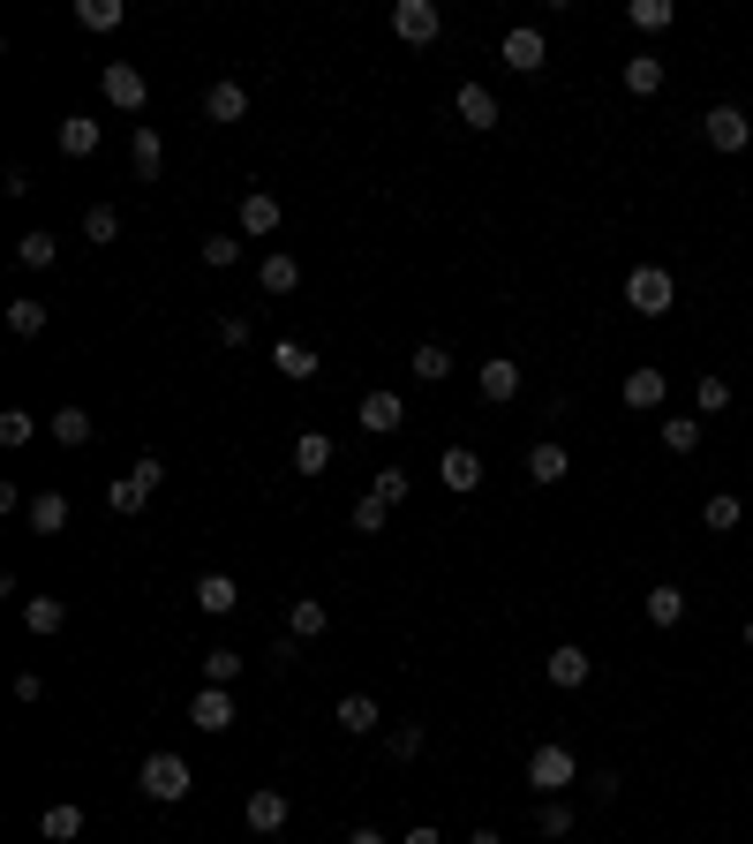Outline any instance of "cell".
<instances>
[{
    "instance_id": "cell-1",
    "label": "cell",
    "mask_w": 753,
    "mask_h": 844,
    "mask_svg": "<svg viewBox=\"0 0 753 844\" xmlns=\"http://www.w3.org/2000/svg\"><path fill=\"white\" fill-rule=\"evenodd\" d=\"M136 792L159 800V806H181V800H189V761H181V755H144V761H136Z\"/></svg>"
},
{
    "instance_id": "cell-2",
    "label": "cell",
    "mask_w": 753,
    "mask_h": 844,
    "mask_svg": "<svg viewBox=\"0 0 753 844\" xmlns=\"http://www.w3.org/2000/svg\"><path fill=\"white\" fill-rule=\"evenodd\" d=\"M626 302L640 309V317H664L670 302H678V287H670L664 264H633V272H626Z\"/></svg>"
},
{
    "instance_id": "cell-3",
    "label": "cell",
    "mask_w": 753,
    "mask_h": 844,
    "mask_svg": "<svg viewBox=\"0 0 753 844\" xmlns=\"http://www.w3.org/2000/svg\"><path fill=\"white\" fill-rule=\"evenodd\" d=\"M498 61L512 68V76H535V68L550 61V39L535 31V23H512V31L498 39Z\"/></svg>"
},
{
    "instance_id": "cell-4",
    "label": "cell",
    "mask_w": 753,
    "mask_h": 844,
    "mask_svg": "<svg viewBox=\"0 0 753 844\" xmlns=\"http://www.w3.org/2000/svg\"><path fill=\"white\" fill-rule=\"evenodd\" d=\"M437 31H445L437 0H400V8H392V39L400 45H437Z\"/></svg>"
},
{
    "instance_id": "cell-5",
    "label": "cell",
    "mask_w": 753,
    "mask_h": 844,
    "mask_svg": "<svg viewBox=\"0 0 753 844\" xmlns=\"http://www.w3.org/2000/svg\"><path fill=\"white\" fill-rule=\"evenodd\" d=\"M573 777H581V761H573V747H558V739L528 755V784H535V792H565Z\"/></svg>"
},
{
    "instance_id": "cell-6",
    "label": "cell",
    "mask_w": 753,
    "mask_h": 844,
    "mask_svg": "<svg viewBox=\"0 0 753 844\" xmlns=\"http://www.w3.org/2000/svg\"><path fill=\"white\" fill-rule=\"evenodd\" d=\"M701 136H709V151H746L753 122L739 114V106H709V114H701Z\"/></svg>"
},
{
    "instance_id": "cell-7",
    "label": "cell",
    "mask_w": 753,
    "mask_h": 844,
    "mask_svg": "<svg viewBox=\"0 0 753 844\" xmlns=\"http://www.w3.org/2000/svg\"><path fill=\"white\" fill-rule=\"evenodd\" d=\"M106 106H121V114H144V98H151V84H144V68H128V61H106Z\"/></svg>"
},
{
    "instance_id": "cell-8",
    "label": "cell",
    "mask_w": 753,
    "mask_h": 844,
    "mask_svg": "<svg viewBox=\"0 0 753 844\" xmlns=\"http://www.w3.org/2000/svg\"><path fill=\"white\" fill-rule=\"evenodd\" d=\"M189 724H197V731H234V686H204V694H197V701H189Z\"/></svg>"
},
{
    "instance_id": "cell-9",
    "label": "cell",
    "mask_w": 753,
    "mask_h": 844,
    "mask_svg": "<svg viewBox=\"0 0 753 844\" xmlns=\"http://www.w3.org/2000/svg\"><path fill=\"white\" fill-rule=\"evenodd\" d=\"M475 392H482L490 408H505V400L520 392V362H512V355H490V362L475 370Z\"/></svg>"
},
{
    "instance_id": "cell-10",
    "label": "cell",
    "mask_w": 753,
    "mask_h": 844,
    "mask_svg": "<svg viewBox=\"0 0 753 844\" xmlns=\"http://www.w3.org/2000/svg\"><path fill=\"white\" fill-rule=\"evenodd\" d=\"M128 167H136V181H159L167 173V136L159 128H136L128 136Z\"/></svg>"
},
{
    "instance_id": "cell-11",
    "label": "cell",
    "mask_w": 753,
    "mask_h": 844,
    "mask_svg": "<svg viewBox=\"0 0 753 844\" xmlns=\"http://www.w3.org/2000/svg\"><path fill=\"white\" fill-rule=\"evenodd\" d=\"M362 430H370V437L407 430V400H400V392H370V400H362Z\"/></svg>"
},
{
    "instance_id": "cell-12",
    "label": "cell",
    "mask_w": 753,
    "mask_h": 844,
    "mask_svg": "<svg viewBox=\"0 0 753 844\" xmlns=\"http://www.w3.org/2000/svg\"><path fill=\"white\" fill-rule=\"evenodd\" d=\"M197 611H204V619H234V611H242L234 573H204V581H197Z\"/></svg>"
},
{
    "instance_id": "cell-13",
    "label": "cell",
    "mask_w": 753,
    "mask_h": 844,
    "mask_svg": "<svg viewBox=\"0 0 753 844\" xmlns=\"http://www.w3.org/2000/svg\"><path fill=\"white\" fill-rule=\"evenodd\" d=\"M543 672H550V686L573 694V686H587V648H581V641H558V648L543 656Z\"/></svg>"
},
{
    "instance_id": "cell-14",
    "label": "cell",
    "mask_w": 753,
    "mask_h": 844,
    "mask_svg": "<svg viewBox=\"0 0 753 844\" xmlns=\"http://www.w3.org/2000/svg\"><path fill=\"white\" fill-rule=\"evenodd\" d=\"M272 362H279V378H287V384H309L317 370H325L309 339H279V347H272Z\"/></svg>"
},
{
    "instance_id": "cell-15",
    "label": "cell",
    "mask_w": 753,
    "mask_h": 844,
    "mask_svg": "<svg viewBox=\"0 0 753 844\" xmlns=\"http://www.w3.org/2000/svg\"><path fill=\"white\" fill-rule=\"evenodd\" d=\"M664 400H670V378H664V370H633V378H626V408H633V415H656Z\"/></svg>"
},
{
    "instance_id": "cell-16",
    "label": "cell",
    "mask_w": 753,
    "mask_h": 844,
    "mask_svg": "<svg viewBox=\"0 0 753 844\" xmlns=\"http://www.w3.org/2000/svg\"><path fill=\"white\" fill-rule=\"evenodd\" d=\"M453 114H460L467 128H498V91H490V84H460Z\"/></svg>"
},
{
    "instance_id": "cell-17",
    "label": "cell",
    "mask_w": 753,
    "mask_h": 844,
    "mask_svg": "<svg viewBox=\"0 0 753 844\" xmlns=\"http://www.w3.org/2000/svg\"><path fill=\"white\" fill-rule=\"evenodd\" d=\"M437 475H445V490H475L482 483V453H467V445H445V461H437Z\"/></svg>"
},
{
    "instance_id": "cell-18",
    "label": "cell",
    "mask_w": 753,
    "mask_h": 844,
    "mask_svg": "<svg viewBox=\"0 0 753 844\" xmlns=\"http://www.w3.org/2000/svg\"><path fill=\"white\" fill-rule=\"evenodd\" d=\"M39 837H45V844H68V837H84V806H76V800H53V806L39 814Z\"/></svg>"
},
{
    "instance_id": "cell-19",
    "label": "cell",
    "mask_w": 753,
    "mask_h": 844,
    "mask_svg": "<svg viewBox=\"0 0 753 844\" xmlns=\"http://www.w3.org/2000/svg\"><path fill=\"white\" fill-rule=\"evenodd\" d=\"M250 830H256V837H272V830H287V792H279V784H264V792H250Z\"/></svg>"
},
{
    "instance_id": "cell-20",
    "label": "cell",
    "mask_w": 753,
    "mask_h": 844,
    "mask_svg": "<svg viewBox=\"0 0 753 844\" xmlns=\"http://www.w3.org/2000/svg\"><path fill=\"white\" fill-rule=\"evenodd\" d=\"M204 114L211 122H242V114H250V91L234 84V76H219V84L204 91Z\"/></svg>"
},
{
    "instance_id": "cell-21",
    "label": "cell",
    "mask_w": 753,
    "mask_h": 844,
    "mask_svg": "<svg viewBox=\"0 0 753 844\" xmlns=\"http://www.w3.org/2000/svg\"><path fill=\"white\" fill-rule=\"evenodd\" d=\"M68 626V603H61V595H31V603H23V633H61Z\"/></svg>"
},
{
    "instance_id": "cell-22",
    "label": "cell",
    "mask_w": 753,
    "mask_h": 844,
    "mask_svg": "<svg viewBox=\"0 0 753 844\" xmlns=\"http://www.w3.org/2000/svg\"><path fill=\"white\" fill-rule=\"evenodd\" d=\"M256 279H264V295H294V287H301V264H294L287 250H272L256 264Z\"/></svg>"
},
{
    "instance_id": "cell-23",
    "label": "cell",
    "mask_w": 753,
    "mask_h": 844,
    "mask_svg": "<svg viewBox=\"0 0 753 844\" xmlns=\"http://www.w3.org/2000/svg\"><path fill=\"white\" fill-rule=\"evenodd\" d=\"M407 362H415V378H422V384H445L453 370H460V362H453V347H437V339H422Z\"/></svg>"
},
{
    "instance_id": "cell-24",
    "label": "cell",
    "mask_w": 753,
    "mask_h": 844,
    "mask_svg": "<svg viewBox=\"0 0 753 844\" xmlns=\"http://www.w3.org/2000/svg\"><path fill=\"white\" fill-rule=\"evenodd\" d=\"M618 84H626L633 98H656V91H664V61H656V53H633V61H626V76H618Z\"/></svg>"
},
{
    "instance_id": "cell-25",
    "label": "cell",
    "mask_w": 753,
    "mask_h": 844,
    "mask_svg": "<svg viewBox=\"0 0 753 844\" xmlns=\"http://www.w3.org/2000/svg\"><path fill=\"white\" fill-rule=\"evenodd\" d=\"M325 626H332V611H325L317 595H301V603H287V633H294V641H317Z\"/></svg>"
},
{
    "instance_id": "cell-26",
    "label": "cell",
    "mask_w": 753,
    "mask_h": 844,
    "mask_svg": "<svg viewBox=\"0 0 753 844\" xmlns=\"http://www.w3.org/2000/svg\"><path fill=\"white\" fill-rule=\"evenodd\" d=\"M98 136H106V128L91 122V114H68V122H61V151H68V159H91Z\"/></svg>"
},
{
    "instance_id": "cell-27",
    "label": "cell",
    "mask_w": 753,
    "mask_h": 844,
    "mask_svg": "<svg viewBox=\"0 0 753 844\" xmlns=\"http://www.w3.org/2000/svg\"><path fill=\"white\" fill-rule=\"evenodd\" d=\"M678 619H686V589H678V581H656V589H648V626H678Z\"/></svg>"
},
{
    "instance_id": "cell-28",
    "label": "cell",
    "mask_w": 753,
    "mask_h": 844,
    "mask_svg": "<svg viewBox=\"0 0 753 844\" xmlns=\"http://www.w3.org/2000/svg\"><path fill=\"white\" fill-rule=\"evenodd\" d=\"M23 513H31V528H39V536H61V528H68V498H61V490H39Z\"/></svg>"
},
{
    "instance_id": "cell-29",
    "label": "cell",
    "mask_w": 753,
    "mask_h": 844,
    "mask_svg": "<svg viewBox=\"0 0 753 844\" xmlns=\"http://www.w3.org/2000/svg\"><path fill=\"white\" fill-rule=\"evenodd\" d=\"M294 467H301V475H325V467H332V437H325V430H301V437H294Z\"/></svg>"
},
{
    "instance_id": "cell-30",
    "label": "cell",
    "mask_w": 753,
    "mask_h": 844,
    "mask_svg": "<svg viewBox=\"0 0 753 844\" xmlns=\"http://www.w3.org/2000/svg\"><path fill=\"white\" fill-rule=\"evenodd\" d=\"M45 430H53V445H91V437H98V422H91L84 408H61Z\"/></svg>"
},
{
    "instance_id": "cell-31",
    "label": "cell",
    "mask_w": 753,
    "mask_h": 844,
    "mask_svg": "<svg viewBox=\"0 0 753 844\" xmlns=\"http://www.w3.org/2000/svg\"><path fill=\"white\" fill-rule=\"evenodd\" d=\"M242 234H279V197H242Z\"/></svg>"
},
{
    "instance_id": "cell-32",
    "label": "cell",
    "mask_w": 753,
    "mask_h": 844,
    "mask_svg": "<svg viewBox=\"0 0 753 844\" xmlns=\"http://www.w3.org/2000/svg\"><path fill=\"white\" fill-rule=\"evenodd\" d=\"M8 333H15V339H39L45 333V302L39 295H15V302H8Z\"/></svg>"
},
{
    "instance_id": "cell-33",
    "label": "cell",
    "mask_w": 753,
    "mask_h": 844,
    "mask_svg": "<svg viewBox=\"0 0 753 844\" xmlns=\"http://www.w3.org/2000/svg\"><path fill=\"white\" fill-rule=\"evenodd\" d=\"M339 724H347V739H362V731H376V694H347V701H339Z\"/></svg>"
},
{
    "instance_id": "cell-34",
    "label": "cell",
    "mask_w": 753,
    "mask_h": 844,
    "mask_svg": "<svg viewBox=\"0 0 753 844\" xmlns=\"http://www.w3.org/2000/svg\"><path fill=\"white\" fill-rule=\"evenodd\" d=\"M670 15H678L670 0H633V8H626V23L640 31V39H656V31H670Z\"/></svg>"
},
{
    "instance_id": "cell-35",
    "label": "cell",
    "mask_w": 753,
    "mask_h": 844,
    "mask_svg": "<svg viewBox=\"0 0 753 844\" xmlns=\"http://www.w3.org/2000/svg\"><path fill=\"white\" fill-rule=\"evenodd\" d=\"M565 445H528V475H535V483H565Z\"/></svg>"
},
{
    "instance_id": "cell-36",
    "label": "cell",
    "mask_w": 753,
    "mask_h": 844,
    "mask_svg": "<svg viewBox=\"0 0 753 844\" xmlns=\"http://www.w3.org/2000/svg\"><path fill=\"white\" fill-rule=\"evenodd\" d=\"M53 256H61V242H53V234H23V242H15V264H23V272H45V264H53Z\"/></svg>"
},
{
    "instance_id": "cell-37",
    "label": "cell",
    "mask_w": 753,
    "mask_h": 844,
    "mask_svg": "<svg viewBox=\"0 0 753 844\" xmlns=\"http://www.w3.org/2000/svg\"><path fill=\"white\" fill-rule=\"evenodd\" d=\"M106 506L121 513V520H128V513H144V506H151V483H136V475H121V483L106 490Z\"/></svg>"
},
{
    "instance_id": "cell-38",
    "label": "cell",
    "mask_w": 753,
    "mask_h": 844,
    "mask_svg": "<svg viewBox=\"0 0 753 844\" xmlns=\"http://www.w3.org/2000/svg\"><path fill=\"white\" fill-rule=\"evenodd\" d=\"M701 520H709L715 536H731V528H739V520H746V506H739V498H731V490H715L709 506H701Z\"/></svg>"
},
{
    "instance_id": "cell-39",
    "label": "cell",
    "mask_w": 753,
    "mask_h": 844,
    "mask_svg": "<svg viewBox=\"0 0 753 844\" xmlns=\"http://www.w3.org/2000/svg\"><path fill=\"white\" fill-rule=\"evenodd\" d=\"M664 445L670 453H693L701 445V415H664Z\"/></svg>"
},
{
    "instance_id": "cell-40",
    "label": "cell",
    "mask_w": 753,
    "mask_h": 844,
    "mask_svg": "<svg viewBox=\"0 0 753 844\" xmlns=\"http://www.w3.org/2000/svg\"><path fill=\"white\" fill-rule=\"evenodd\" d=\"M76 23L84 31H114L121 23V0H76Z\"/></svg>"
},
{
    "instance_id": "cell-41",
    "label": "cell",
    "mask_w": 753,
    "mask_h": 844,
    "mask_svg": "<svg viewBox=\"0 0 753 844\" xmlns=\"http://www.w3.org/2000/svg\"><path fill=\"white\" fill-rule=\"evenodd\" d=\"M31 437H39V415H31V408H8V415H0V445H31Z\"/></svg>"
},
{
    "instance_id": "cell-42",
    "label": "cell",
    "mask_w": 753,
    "mask_h": 844,
    "mask_svg": "<svg viewBox=\"0 0 753 844\" xmlns=\"http://www.w3.org/2000/svg\"><path fill=\"white\" fill-rule=\"evenodd\" d=\"M84 234L98 242V250H106V242L121 234V211H114V204H91V211H84Z\"/></svg>"
},
{
    "instance_id": "cell-43",
    "label": "cell",
    "mask_w": 753,
    "mask_h": 844,
    "mask_svg": "<svg viewBox=\"0 0 753 844\" xmlns=\"http://www.w3.org/2000/svg\"><path fill=\"white\" fill-rule=\"evenodd\" d=\"M693 408H701V415H723V408H731V384L701 370V384H693Z\"/></svg>"
},
{
    "instance_id": "cell-44",
    "label": "cell",
    "mask_w": 753,
    "mask_h": 844,
    "mask_svg": "<svg viewBox=\"0 0 753 844\" xmlns=\"http://www.w3.org/2000/svg\"><path fill=\"white\" fill-rule=\"evenodd\" d=\"M234 678H242V656H234V648H211L204 656V686H234Z\"/></svg>"
},
{
    "instance_id": "cell-45",
    "label": "cell",
    "mask_w": 753,
    "mask_h": 844,
    "mask_svg": "<svg viewBox=\"0 0 753 844\" xmlns=\"http://www.w3.org/2000/svg\"><path fill=\"white\" fill-rule=\"evenodd\" d=\"M384 747H392V761H415L422 755V724H392V731H384Z\"/></svg>"
},
{
    "instance_id": "cell-46",
    "label": "cell",
    "mask_w": 753,
    "mask_h": 844,
    "mask_svg": "<svg viewBox=\"0 0 753 844\" xmlns=\"http://www.w3.org/2000/svg\"><path fill=\"white\" fill-rule=\"evenodd\" d=\"M204 264H211V272H234V264H242V242H234V234H211V242H204Z\"/></svg>"
},
{
    "instance_id": "cell-47",
    "label": "cell",
    "mask_w": 753,
    "mask_h": 844,
    "mask_svg": "<svg viewBox=\"0 0 753 844\" xmlns=\"http://www.w3.org/2000/svg\"><path fill=\"white\" fill-rule=\"evenodd\" d=\"M370 498H384V506H400V498H407V467H376Z\"/></svg>"
},
{
    "instance_id": "cell-48",
    "label": "cell",
    "mask_w": 753,
    "mask_h": 844,
    "mask_svg": "<svg viewBox=\"0 0 753 844\" xmlns=\"http://www.w3.org/2000/svg\"><path fill=\"white\" fill-rule=\"evenodd\" d=\"M384 498H354V528H362V536H376V528H384Z\"/></svg>"
},
{
    "instance_id": "cell-49",
    "label": "cell",
    "mask_w": 753,
    "mask_h": 844,
    "mask_svg": "<svg viewBox=\"0 0 753 844\" xmlns=\"http://www.w3.org/2000/svg\"><path fill=\"white\" fill-rule=\"evenodd\" d=\"M535 830H543V837H565V830H573V814H565V806L550 800V806H543V814H535Z\"/></svg>"
},
{
    "instance_id": "cell-50",
    "label": "cell",
    "mask_w": 753,
    "mask_h": 844,
    "mask_svg": "<svg viewBox=\"0 0 753 844\" xmlns=\"http://www.w3.org/2000/svg\"><path fill=\"white\" fill-rule=\"evenodd\" d=\"M128 475H136V483H151V490H159V483H167V467H159V453H144V461L128 467Z\"/></svg>"
},
{
    "instance_id": "cell-51",
    "label": "cell",
    "mask_w": 753,
    "mask_h": 844,
    "mask_svg": "<svg viewBox=\"0 0 753 844\" xmlns=\"http://www.w3.org/2000/svg\"><path fill=\"white\" fill-rule=\"evenodd\" d=\"M219 339L226 347H250V317H219Z\"/></svg>"
},
{
    "instance_id": "cell-52",
    "label": "cell",
    "mask_w": 753,
    "mask_h": 844,
    "mask_svg": "<svg viewBox=\"0 0 753 844\" xmlns=\"http://www.w3.org/2000/svg\"><path fill=\"white\" fill-rule=\"evenodd\" d=\"M407 844H445V837H437L429 822H415V830H407Z\"/></svg>"
},
{
    "instance_id": "cell-53",
    "label": "cell",
    "mask_w": 753,
    "mask_h": 844,
    "mask_svg": "<svg viewBox=\"0 0 753 844\" xmlns=\"http://www.w3.org/2000/svg\"><path fill=\"white\" fill-rule=\"evenodd\" d=\"M347 844H384V837H376V830H347Z\"/></svg>"
},
{
    "instance_id": "cell-54",
    "label": "cell",
    "mask_w": 753,
    "mask_h": 844,
    "mask_svg": "<svg viewBox=\"0 0 753 844\" xmlns=\"http://www.w3.org/2000/svg\"><path fill=\"white\" fill-rule=\"evenodd\" d=\"M467 844H505V837H498V830H475V837H467Z\"/></svg>"
},
{
    "instance_id": "cell-55",
    "label": "cell",
    "mask_w": 753,
    "mask_h": 844,
    "mask_svg": "<svg viewBox=\"0 0 753 844\" xmlns=\"http://www.w3.org/2000/svg\"><path fill=\"white\" fill-rule=\"evenodd\" d=\"M746 641H753V619H746Z\"/></svg>"
}]
</instances>
